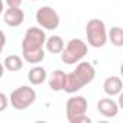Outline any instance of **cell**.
I'll return each instance as SVG.
<instances>
[{
  "label": "cell",
  "instance_id": "20",
  "mask_svg": "<svg viewBox=\"0 0 123 123\" xmlns=\"http://www.w3.org/2000/svg\"><path fill=\"white\" fill-rule=\"evenodd\" d=\"M3 12H5V7H3V0H0V16L3 15Z\"/></svg>",
  "mask_w": 123,
  "mask_h": 123
},
{
  "label": "cell",
  "instance_id": "18",
  "mask_svg": "<svg viewBox=\"0 0 123 123\" xmlns=\"http://www.w3.org/2000/svg\"><path fill=\"white\" fill-rule=\"evenodd\" d=\"M9 7H19L22 5V0H6Z\"/></svg>",
  "mask_w": 123,
  "mask_h": 123
},
{
  "label": "cell",
  "instance_id": "17",
  "mask_svg": "<svg viewBox=\"0 0 123 123\" xmlns=\"http://www.w3.org/2000/svg\"><path fill=\"white\" fill-rule=\"evenodd\" d=\"M5 45H6V35H5V32L2 29H0V54L3 52Z\"/></svg>",
  "mask_w": 123,
  "mask_h": 123
},
{
  "label": "cell",
  "instance_id": "4",
  "mask_svg": "<svg viewBox=\"0 0 123 123\" xmlns=\"http://www.w3.org/2000/svg\"><path fill=\"white\" fill-rule=\"evenodd\" d=\"M88 52V46L86 42H83L78 38H73L67 46H64V49L61 51V61L67 65H74L87 55Z\"/></svg>",
  "mask_w": 123,
  "mask_h": 123
},
{
  "label": "cell",
  "instance_id": "5",
  "mask_svg": "<svg viewBox=\"0 0 123 123\" xmlns=\"http://www.w3.org/2000/svg\"><path fill=\"white\" fill-rule=\"evenodd\" d=\"M87 42L93 48H103L107 43V29L106 23L100 19H90L86 25Z\"/></svg>",
  "mask_w": 123,
  "mask_h": 123
},
{
  "label": "cell",
  "instance_id": "14",
  "mask_svg": "<svg viewBox=\"0 0 123 123\" xmlns=\"http://www.w3.org/2000/svg\"><path fill=\"white\" fill-rule=\"evenodd\" d=\"M5 70L10 71V73H16L20 71L23 68V58H20L19 55H7L5 58Z\"/></svg>",
  "mask_w": 123,
  "mask_h": 123
},
{
  "label": "cell",
  "instance_id": "3",
  "mask_svg": "<svg viewBox=\"0 0 123 123\" xmlns=\"http://www.w3.org/2000/svg\"><path fill=\"white\" fill-rule=\"evenodd\" d=\"M88 103L84 96H73L67 100L65 114L70 123H90L91 119L86 114Z\"/></svg>",
  "mask_w": 123,
  "mask_h": 123
},
{
  "label": "cell",
  "instance_id": "2",
  "mask_svg": "<svg viewBox=\"0 0 123 123\" xmlns=\"http://www.w3.org/2000/svg\"><path fill=\"white\" fill-rule=\"evenodd\" d=\"M94 77H96V70L93 64L88 61H80V62H77V67L67 74L62 90L65 93L74 94L83 87H86L87 84H90L94 80Z\"/></svg>",
  "mask_w": 123,
  "mask_h": 123
},
{
  "label": "cell",
  "instance_id": "1",
  "mask_svg": "<svg viewBox=\"0 0 123 123\" xmlns=\"http://www.w3.org/2000/svg\"><path fill=\"white\" fill-rule=\"evenodd\" d=\"M45 41L46 35L42 28L31 26L26 29L22 39V58L29 64H39L45 59Z\"/></svg>",
  "mask_w": 123,
  "mask_h": 123
},
{
  "label": "cell",
  "instance_id": "7",
  "mask_svg": "<svg viewBox=\"0 0 123 123\" xmlns=\"http://www.w3.org/2000/svg\"><path fill=\"white\" fill-rule=\"evenodd\" d=\"M59 15L49 6H42L36 10V22L39 28L46 31H55L59 26Z\"/></svg>",
  "mask_w": 123,
  "mask_h": 123
},
{
  "label": "cell",
  "instance_id": "10",
  "mask_svg": "<svg viewBox=\"0 0 123 123\" xmlns=\"http://www.w3.org/2000/svg\"><path fill=\"white\" fill-rule=\"evenodd\" d=\"M122 88H123V83L119 77L116 75H111V77H107L103 83V90L104 93L109 96V97H114V96H119L122 93Z\"/></svg>",
  "mask_w": 123,
  "mask_h": 123
},
{
  "label": "cell",
  "instance_id": "16",
  "mask_svg": "<svg viewBox=\"0 0 123 123\" xmlns=\"http://www.w3.org/2000/svg\"><path fill=\"white\" fill-rule=\"evenodd\" d=\"M7 104H9V98H7V96H6L5 93H2V91H0V111L6 110Z\"/></svg>",
  "mask_w": 123,
  "mask_h": 123
},
{
  "label": "cell",
  "instance_id": "19",
  "mask_svg": "<svg viewBox=\"0 0 123 123\" xmlns=\"http://www.w3.org/2000/svg\"><path fill=\"white\" fill-rule=\"evenodd\" d=\"M3 74H5V65H3L2 62H0V78L3 77Z\"/></svg>",
  "mask_w": 123,
  "mask_h": 123
},
{
  "label": "cell",
  "instance_id": "9",
  "mask_svg": "<svg viewBox=\"0 0 123 123\" xmlns=\"http://www.w3.org/2000/svg\"><path fill=\"white\" fill-rule=\"evenodd\" d=\"M97 110L104 117H116L119 113V104L114 100H111V97H104L98 100Z\"/></svg>",
  "mask_w": 123,
  "mask_h": 123
},
{
  "label": "cell",
  "instance_id": "6",
  "mask_svg": "<svg viewBox=\"0 0 123 123\" xmlns=\"http://www.w3.org/2000/svg\"><path fill=\"white\" fill-rule=\"evenodd\" d=\"M36 100V91L31 86H20L10 93L9 103L15 110H26Z\"/></svg>",
  "mask_w": 123,
  "mask_h": 123
},
{
  "label": "cell",
  "instance_id": "15",
  "mask_svg": "<svg viewBox=\"0 0 123 123\" xmlns=\"http://www.w3.org/2000/svg\"><path fill=\"white\" fill-rule=\"evenodd\" d=\"M107 39H110V42L117 48L123 46V29L120 26H111L107 32Z\"/></svg>",
  "mask_w": 123,
  "mask_h": 123
},
{
  "label": "cell",
  "instance_id": "13",
  "mask_svg": "<svg viewBox=\"0 0 123 123\" xmlns=\"http://www.w3.org/2000/svg\"><path fill=\"white\" fill-rule=\"evenodd\" d=\"M64 46H65L64 39L59 35H52V36L46 38V41H45V48L51 54H61V51L64 49Z\"/></svg>",
  "mask_w": 123,
  "mask_h": 123
},
{
  "label": "cell",
  "instance_id": "12",
  "mask_svg": "<svg viewBox=\"0 0 123 123\" xmlns=\"http://www.w3.org/2000/svg\"><path fill=\"white\" fill-rule=\"evenodd\" d=\"M46 77H48L46 70L43 67H39V65L31 68L29 73H28V80L32 86H41L42 83L46 81Z\"/></svg>",
  "mask_w": 123,
  "mask_h": 123
},
{
  "label": "cell",
  "instance_id": "8",
  "mask_svg": "<svg viewBox=\"0 0 123 123\" xmlns=\"http://www.w3.org/2000/svg\"><path fill=\"white\" fill-rule=\"evenodd\" d=\"M25 20V12L20 7H7L3 12V22L10 28H18Z\"/></svg>",
  "mask_w": 123,
  "mask_h": 123
},
{
  "label": "cell",
  "instance_id": "21",
  "mask_svg": "<svg viewBox=\"0 0 123 123\" xmlns=\"http://www.w3.org/2000/svg\"><path fill=\"white\" fill-rule=\"evenodd\" d=\"M31 2H38V0H31Z\"/></svg>",
  "mask_w": 123,
  "mask_h": 123
},
{
  "label": "cell",
  "instance_id": "11",
  "mask_svg": "<svg viewBox=\"0 0 123 123\" xmlns=\"http://www.w3.org/2000/svg\"><path fill=\"white\" fill-rule=\"evenodd\" d=\"M48 78V84H49V88L52 91H62L64 88V84H65V78H67V74L62 71V70H55Z\"/></svg>",
  "mask_w": 123,
  "mask_h": 123
}]
</instances>
